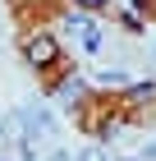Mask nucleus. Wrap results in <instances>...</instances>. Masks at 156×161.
Returning a JSON list of instances; mask_svg holds the SVG:
<instances>
[{
  "label": "nucleus",
  "mask_w": 156,
  "mask_h": 161,
  "mask_svg": "<svg viewBox=\"0 0 156 161\" xmlns=\"http://www.w3.org/2000/svg\"><path fill=\"white\" fill-rule=\"evenodd\" d=\"M69 28L78 32V42H83L87 51H101V23H92V19H69Z\"/></svg>",
  "instance_id": "obj_1"
},
{
  "label": "nucleus",
  "mask_w": 156,
  "mask_h": 161,
  "mask_svg": "<svg viewBox=\"0 0 156 161\" xmlns=\"http://www.w3.org/2000/svg\"><path fill=\"white\" fill-rule=\"evenodd\" d=\"M28 60H32V64H51V60H55V42H51V37H32V42H28Z\"/></svg>",
  "instance_id": "obj_2"
},
{
  "label": "nucleus",
  "mask_w": 156,
  "mask_h": 161,
  "mask_svg": "<svg viewBox=\"0 0 156 161\" xmlns=\"http://www.w3.org/2000/svg\"><path fill=\"white\" fill-rule=\"evenodd\" d=\"M55 97H60V106H78V97H83V83L78 78H69V83L55 87Z\"/></svg>",
  "instance_id": "obj_3"
},
{
  "label": "nucleus",
  "mask_w": 156,
  "mask_h": 161,
  "mask_svg": "<svg viewBox=\"0 0 156 161\" xmlns=\"http://www.w3.org/2000/svg\"><path fill=\"white\" fill-rule=\"evenodd\" d=\"M152 97H156V87H152V83H147V87H133V101H152Z\"/></svg>",
  "instance_id": "obj_4"
},
{
  "label": "nucleus",
  "mask_w": 156,
  "mask_h": 161,
  "mask_svg": "<svg viewBox=\"0 0 156 161\" xmlns=\"http://www.w3.org/2000/svg\"><path fill=\"white\" fill-rule=\"evenodd\" d=\"M96 78H101V83H124V74H120V69H101Z\"/></svg>",
  "instance_id": "obj_5"
},
{
  "label": "nucleus",
  "mask_w": 156,
  "mask_h": 161,
  "mask_svg": "<svg viewBox=\"0 0 156 161\" xmlns=\"http://www.w3.org/2000/svg\"><path fill=\"white\" fill-rule=\"evenodd\" d=\"M73 161H106V157H101V152H96V147H83V152H78V157H73Z\"/></svg>",
  "instance_id": "obj_6"
},
{
  "label": "nucleus",
  "mask_w": 156,
  "mask_h": 161,
  "mask_svg": "<svg viewBox=\"0 0 156 161\" xmlns=\"http://www.w3.org/2000/svg\"><path fill=\"white\" fill-rule=\"evenodd\" d=\"M78 5H87V9H92V5H106V0H78Z\"/></svg>",
  "instance_id": "obj_7"
},
{
  "label": "nucleus",
  "mask_w": 156,
  "mask_h": 161,
  "mask_svg": "<svg viewBox=\"0 0 156 161\" xmlns=\"http://www.w3.org/2000/svg\"><path fill=\"white\" fill-rule=\"evenodd\" d=\"M147 55H156V37H152V42H147Z\"/></svg>",
  "instance_id": "obj_8"
},
{
  "label": "nucleus",
  "mask_w": 156,
  "mask_h": 161,
  "mask_svg": "<svg viewBox=\"0 0 156 161\" xmlns=\"http://www.w3.org/2000/svg\"><path fill=\"white\" fill-rule=\"evenodd\" d=\"M115 161H133V157H115Z\"/></svg>",
  "instance_id": "obj_9"
}]
</instances>
